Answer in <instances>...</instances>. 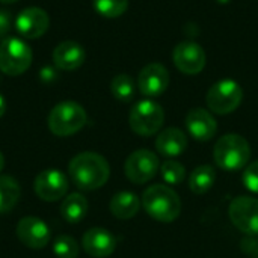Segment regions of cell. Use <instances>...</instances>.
Returning <instances> with one entry per match:
<instances>
[{"instance_id":"2e32d148","label":"cell","mask_w":258,"mask_h":258,"mask_svg":"<svg viewBox=\"0 0 258 258\" xmlns=\"http://www.w3.org/2000/svg\"><path fill=\"white\" fill-rule=\"evenodd\" d=\"M82 246L88 255L94 258H106L113 254L116 248L115 236L104 228H91L83 234Z\"/></svg>"},{"instance_id":"cb8c5ba5","label":"cell","mask_w":258,"mask_h":258,"mask_svg":"<svg viewBox=\"0 0 258 258\" xmlns=\"http://www.w3.org/2000/svg\"><path fill=\"white\" fill-rule=\"evenodd\" d=\"M92 5L100 15L106 18H116L127 11L128 0H92Z\"/></svg>"},{"instance_id":"603a6c76","label":"cell","mask_w":258,"mask_h":258,"mask_svg":"<svg viewBox=\"0 0 258 258\" xmlns=\"http://www.w3.org/2000/svg\"><path fill=\"white\" fill-rule=\"evenodd\" d=\"M110 91L118 101L128 103L136 94V83L128 74H118L110 82Z\"/></svg>"},{"instance_id":"d6a6232c","label":"cell","mask_w":258,"mask_h":258,"mask_svg":"<svg viewBox=\"0 0 258 258\" xmlns=\"http://www.w3.org/2000/svg\"><path fill=\"white\" fill-rule=\"evenodd\" d=\"M218 3H222V5H225V3H228L230 0H216Z\"/></svg>"},{"instance_id":"ba28073f","label":"cell","mask_w":258,"mask_h":258,"mask_svg":"<svg viewBox=\"0 0 258 258\" xmlns=\"http://www.w3.org/2000/svg\"><path fill=\"white\" fill-rule=\"evenodd\" d=\"M159 171H160V160L157 154L145 148L132 153L124 163L125 177L135 184L148 183L156 177Z\"/></svg>"},{"instance_id":"5b68a950","label":"cell","mask_w":258,"mask_h":258,"mask_svg":"<svg viewBox=\"0 0 258 258\" xmlns=\"http://www.w3.org/2000/svg\"><path fill=\"white\" fill-rule=\"evenodd\" d=\"M32 48L20 38L8 36L0 42V71L15 77L29 70L32 65Z\"/></svg>"},{"instance_id":"7402d4cb","label":"cell","mask_w":258,"mask_h":258,"mask_svg":"<svg viewBox=\"0 0 258 258\" xmlns=\"http://www.w3.org/2000/svg\"><path fill=\"white\" fill-rule=\"evenodd\" d=\"M21 195L20 184L9 175H0V213L11 212Z\"/></svg>"},{"instance_id":"f1b7e54d","label":"cell","mask_w":258,"mask_h":258,"mask_svg":"<svg viewBox=\"0 0 258 258\" xmlns=\"http://www.w3.org/2000/svg\"><path fill=\"white\" fill-rule=\"evenodd\" d=\"M242 249L252 258H258V236H249L242 240Z\"/></svg>"},{"instance_id":"8992f818","label":"cell","mask_w":258,"mask_h":258,"mask_svg":"<svg viewBox=\"0 0 258 258\" xmlns=\"http://www.w3.org/2000/svg\"><path fill=\"white\" fill-rule=\"evenodd\" d=\"M165 122L163 107L153 100H142L136 103L128 115L132 130L139 136L156 135Z\"/></svg>"},{"instance_id":"4dcf8cb0","label":"cell","mask_w":258,"mask_h":258,"mask_svg":"<svg viewBox=\"0 0 258 258\" xmlns=\"http://www.w3.org/2000/svg\"><path fill=\"white\" fill-rule=\"evenodd\" d=\"M3 166H5V157H3V154H2V151H0V172H2V169H3Z\"/></svg>"},{"instance_id":"f546056e","label":"cell","mask_w":258,"mask_h":258,"mask_svg":"<svg viewBox=\"0 0 258 258\" xmlns=\"http://www.w3.org/2000/svg\"><path fill=\"white\" fill-rule=\"evenodd\" d=\"M5 112H6V101H5L3 95L0 94V118L5 115Z\"/></svg>"},{"instance_id":"6da1fadb","label":"cell","mask_w":258,"mask_h":258,"mask_svg":"<svg viewBox=\"0 0 258 258\" xmlns=\"http://www.w3.org/2000/svg\"><path fill=\"white\" fill-rule=\"evenodd\" d=\"M68 174L77 189L95 190L107 183L110 168L101 154L85 151L71 159L68 165Z\"/></svg>"},{"instance_id":"8fae6325","label":"cell","mask_w":258,"mask_h":258,"mask_svg":"<svg viewBox=\"0 0 258 258\" xmlns=\"http://www.w3.org/2000/svg\"><path fill=\"white\" fill-rule=\"evenodd\" d=\"M172 60L178 71L187 76L200 74L206 67V51L203 47L192 41L180 42L172 51Z\"/></svg>"},{"instance_id":"5bb4252c","label":"cell","mask_w":258,"mask_h":258,"mask_svg":"<svg viewBox=\"0 0 258 258\" xmlns=\"http://www.w3.org/2000/svg\"><path fill=\"white\" fill-rule=\"evenodd\" d=\"M17 237L30 249H42L50 240V230L39 218L26 216L17 225Z\"/></svg>"},{"instance_id":"9a60e30c","label":"cell","mask_w":258,"mask_h":258,"mask_svg":"<svg viewBox=\"0 0 258 258\" xmlns=\"http://www.w3.org/2000/svg\"><path fill=\"white\" fill-rule=\"evenodd\" d=\"M186 128L189 135L200 141V142H207L212 138H215L218 132V122L213 118V115L203 109V107H195L190 109L189 113L186 115Z\"/></svg>"},{"instance_id":"d6986e66","label":"cell","mask_w":258,"mask_h":258,"mask_svg":"<svg viewBox=\"0 0 258 258\" xmlns=\"http://www.w3.org/2000/svg\"><path fill=\"white\" fill-rule=\"evenodd\" d=\"M110 212L115 218L118 219H132L133 216L138 215L141 201L136 194L133 192H118L116 195L112 197L110 200Z\"/></svg>"},{"instance_id":"4316f807","label":"cell","mask_w":258,"mask_h":258,"mask_svg":"<svg viewBox=\"0 0 258 258\" xmlns=\"http://www.w3.org/2000/svg\"><path fill=\"white\" fill-rule=\"evenodd\" d=\"M242 180H243V184L248 190L258 194V160L249 163L246 166Z\"/></svg>"},{"instance_id":"d4e9b609","label":"cell","mask_w":258,"mask_h":258,"mask_svg":"<svg viewBox=\"0 0 258 258\" xmlns=\"http://www.w3.org/2000/svg\"><path fill=\"white\" fill-rule=\"evenodd\" d=\"M160 174L166 184L177 186V184L183 183V180L186 177V168L177 160H166L160 166Z\"/></svg>"},{"instance_id":"ffe728a7","label":"cell","mask_w":258,"mask_h":258,"mask_svg":"<svg viewBox=\"0 0 258 258\" xmlns=\"http://www.w3.org/2000/svg\"><path fill=\"white\" fill-rule=\"evenodd\" d=\"M89 204L82 194H70L60 204V215L70 224H79L88 213Z\"/></svg>"},{"instance_id":"ac0fdd59","label":"cell","mask_w":258,"mask_h":258,"mask_svg":"<svg viewBox=\"0 0 258 258\" xmlns=\"http://www.w3.org/2000/svg\"><path fill=\"white\" fill-rule=\"evenodd\" d=\"M187 148V138L183 130L177 127L165 128L156 139V150L165 157H177Z\"/></svg>"},{"instance_id":"30bf717a","label":"cell","mask_w":258,"mask_h":258,"mask_svg":"<svg viewBox=\"0 0 258 258\" xmlns=\"http://www.w3.org/2000/svg\"><path fill=\"white\" fill-rule=\"evenodd\" d=\"M33 190L42 201H59L68 192V178L57 169H45L35 177Z\"/></svg>"},{"instance_id":"3957f363","label":"cell","mask_w":258,"mask_h":258,"mask_svg":"<svg viewBox=\"0 0 258 258\" xmlns=\"http://www.w3.org/2000/svg\"><path fill=\"white\" fill-rule=\"evenodd\" d=\"M213 157L219 168L225 171H239L248 165L251 147L243 136L228 133L219 138V141L215 144Z\"/></svg>"},{"instance_id":"4fadbf2b","label":"cell","mask_w":258,"mask_h":258,"mask_svg":"<svg viewBox=\"0 0 258 258\" xmlns=\"http://www.w3.org/2000/svg\"><path fill=\"white\" fill-rule=\"evenodd\" d=\"M48 26H50V18L47 12L36 6L23 9L15 20L17 32L27 39L41 38L48 30Z\"/></svg>"},{"instance_id":"277c9868","label":"cell","mask_w":258,"mask_h":258,"mask_svg":"<svg viewBox=\"0 0 258 258\" xmlns=\"http://www.w3.org/2000/svg\"><path fill=\"white\" fill-rule=\"evenodd\" d=\"M86 119L88 115L83 106L76 101H62L50 110L47 124L53 135L65 138L80 132L85 127Z\"/></svg>"},{"instance_id":"e0dca14e","label":"cell","mask_w":258,"mask_h":258,"mask_svg":"<svg viewBox=\"0 0 258 258\" xmlns=\"http://www.w3.org/2000/svg\"><path fill=\"white\" fill-rule=\"evenodd\" d=\"M85 48L76 41H63L53 50V62L57 70L74 71L85 62Z\"/></svg>"},{"instance_id":"83f0119b","label":"cell","mask_w":258,"mask_h":258,"mask_svg":"<svg viewBox=\"0 0 258 258\" xmlns=\"http://www.w3.org/2000/svg\"><path fill=\"white\" fill-rule=\"evenodd\" d=\"M12 23V15L8 9H0V39H6Z\"/></svg>"},{"instance_id":"9c48e42d","label":"cell","mask_w":258,"mask_h":258,"mask_svg":"<svg viewBox=\"0 0 258 258\" xmlns=\"http://www.w3.org/2000/svg\"><path fill=\"white\" fill-rule=\"evenodd\" d=\"M230 219L233 225L246 236H258V200L252 197H237L230 204Z\"/></svg>"},{"instance_id":"44dd1931","label":"cell","mask_w":258,"mask_h":258,"mask_svg":"<svg viewBox=\"0 0 258 258\" xmlns=\"http://www.w3.org/2000/svg\"><path fill=\"white\" fill-rule=\"evenodd\" d=\"M216 181V171L210 165H201L189 175V187L197 195L207 194Z\"/></svg>"},{"instance_id":"1f68e13d","label":"cell","mask_w":258,"mask_h":258,"mask_svg":"<svg viewBox=\"0 0 258 258\" xmlns=\"http://www.w3.org/2000/svg\"><path fill=\"white\" fill-rule=\"evenodd\" d=\"M18 0H0V3H15Z\"/></svg>"},{"instance_id":"7a4b0ae2","label":"cell","mask_w":258,"mask_h":258,"mask_svg":"<svg viewBox=\"0 0 258 258\" xmlns=\"http://www.w3.org/2000/svg\"><path fill=\"white\" fill-rule=\"evenodd\" d=\"M142 206L148 216L165 224L174 222L181 213L180 197L166 184H153L145 189Z\"/></svg>"},{"instance_id":"484cf974","label":"cell","mask_w":258,"mask_h":258,"mask_svg":"<svg viewBox=\"0 0 258 258\" xmlns=\"http://www.w3.org/2000/svg\"><path fill=\"white\" fill-rule=\"evenodd\" d=\"M53 252L57 258H77L79 257V243L74 237L62 234L54 239L53 243Z\"/></svg>"},{"instance_id":"52a82bcc","label":"cell","mask_w":258,"mask_h":258,"mask_svg":"<svg viewBox=\"0 0 258 258\" xmlns=\"http://www.w3.org/2000/svg\"><path fill=\"white\" fill-rule=\"evenodd\" d=\"M243 100L242 86L231 79H224L213 83L207 92L206 101L209 109L218 115H228L234 112Z\"/></svg>"},{"instance_id":"7c38bea8","label":"cell","mask_w":258,"mask_h":258,"mask_svg":"<svg viewBox=\"0 0 258 258\" xmlns=\"http://www.w3.org/2000/svg\"><path fill=\"white\" fill-rule=\"evenodd\" d=\"M169 86V73L162 63H148L138 76V88L145 97H159Z\"/></svg>"}]
</instances>
